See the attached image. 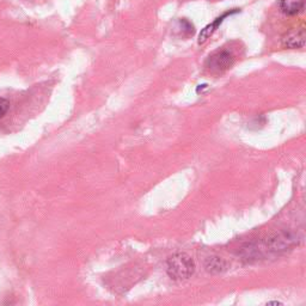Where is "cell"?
<instances>
[{"label": "cell", "mask_w": 306, "mask_h": 306, "mask_svg": "<svg viewBox=\"0 0 306 306\" xmlns=\"http://www.w3.org/2000/svg\"><path fill=\"white\" fill-rule=\"evenodd\" d=\"M9 108H10V102L8 99L0 97V119L4 118L6 113L9 112Z\"/></svg>", "instance_id": "cell-9"}, {"label": "cell", "mask_w": 306, "mask_h": 306, "mask_svg": "<svg viewBox=\"0 0 306 306\" xmlns=\"http://www.w3.org/2000/svg\"><path fill=\"white\" fill-rule=\"evenodd\" d=\"M299 243L298 235L293 232L274 233L260 242H251L243 245L241 255L247 261H256L267 254H280L285 252Z\"/></svg>", "instance_id": "cell-1"}, {"label": "cell", "mask_w": 306, "mask_h": 306, "mask_svg": "<svg viewBox=\"0 0 306 306\" xmlns=\"http://www.w3.org/2000/svg\"><path fill=\"white\" fill-rule=\"evenodd\" d=\"M205 269L210 274H222L227 269V262L222 256H210L205 261Z\"/></svg>", "instance_id": "cell-6"}, {"label": "cell", "mask_w": 306, "mask_h": 306, "mask_svg": "<svg viewBox=\"0 0 306 306\" xmlns=\"http://www.w3.org/2000/svg\"><path fill=\"white\" fill-rule=\"evenodd\" d=\"M195 272V262L184 252H177L166 261V273L170 279L175 281H183L191 277Z\"/></svg>", "instance_id": "cell-2"}, {"label": "cell", "mask_w": 306, "mask_h": 306, "mask_svg": "<svg viewBox=\"0 0 306 306\" xmlns=\"http://www.w3.org/2000/svg\"><path fill=\"white\" fill-rule=\"evenodd\" d=\"M207 89V84H202V85H198V87L196 89V92H200L201 90Z\"/></svg>", "instance_id": "cell-10"}, {"label": "cell", "mask_w": 306, "mask_h": 306, "mask_svg": "<svg viewBox=\"0 0 306 306\" xmlns=\"http://www.w3.org/2000/svg\"><path fill=\"white\" fill-rule=\"evenodd\" d=\"M305 29H294L288 31V33L283 35L281 40V45L283 48L288 49H296V48H302L305 46Z\"/></svg>", "instance_id": "cell-5"}, {"label": "cell", "mask_w": 306, "mask_h": 306, "mask_svg": "<svg viewBox=\"0 0 306 306\" xmlns=\"http://www.w3.org/2000/svg\"><path fill=\"white\" fill-rule=\"evenodd\" d=\"M267 305H282V302H280V301H268Z\"/></svg>", "instance_id": "cell-11"}, {"label": "cell", "mask_w": 306, "mask_h": 306, "mask_svg": "<svg viewBox=\"0 0 306 306\" xmlns=\"http://www.w3.org/2000/svg\"><path fill=\"white\" fill-rule=\"evenodd\" d=\"M305 0H281L280 9L287 16H295L304 10Z\"/></svg>", "instance_id": "cell-7"}, {"label": "cell", "mask_w": 306, "mask_h": 306, "mask_svg": "<svg viewBox=\"0 0 306 306\" xmlns=\"http://www.w3.org/2000/svg\"><path fill=\"white\" fill-rule=\"evenodd\" d=\"M239 12H241V10H239V9H233V10H231V11L223 14L222 16H220V17H218L217 20L214 21V22H212V23H211V24L206 25V27H205L203 29L201 30V33L198 34V39H197L198 45H203V43L206 42V41L208 39H210V37L212 36V35L214 33H216L217 29L220 27V24L223 23L225 18L231 17V16L236 15V14H239Z\"/></svg>", "instance_id": "cell-4"}, {"label": "cell", "mask_w": 306, "mask_h": 306, "mask_svg": "<svg viewBox=\"0 0 306 306\" xmlns=\"http://www.w3.org/2000/svg\"><path fill=\"white\" fill-rule=\"evenodd\" d=\"M177 24L179 25V29H182V35H185V36H193V34L195 33V28L194 25L190 23L188 20H179L177 22Z\"/></svg>", "instance_id": "cell-8"}, {"label": "cell", "mask_w": 306, "mask_h": 306, "mask_svg": "<svg viewBox=\"0 0 306 306\" xmlns=\"http://www.w3.org/2000/svg\"><path fill=\"white\" fill-rule=\"evenodd\" d=\"M235 64V55L229 50H218L212 55L208 56L206 61V67L214 74H222L229 71Z\"/></svg>", "instance_id": "cell-3"}]
</instances>
